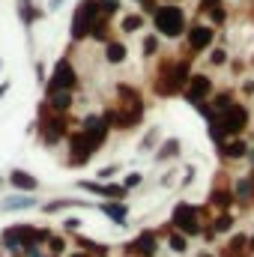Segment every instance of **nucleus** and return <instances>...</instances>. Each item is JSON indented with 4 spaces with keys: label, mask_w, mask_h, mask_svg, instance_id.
Wrapping results in <instances>:
<instances>
[{
    "label": "nucleus",
    "mask_w": 254,
    "mask_h": 257,
    "mask_svg": "<svg viewBox=\"0 0 254 257\" xmlns=\"http://www.w3.org/2000/svg\"><path fill=\"white\" fill-rule=\"evenodd\" d=\"M215 27H209L206 21H191L189 24V30H186V36H183V42H186V54H206L212 45H215Z\"/></svg>",
    "instance_id": "10"
},
{
    "label": "nucleus",
    "mask_w": 254,
    "mask_h": 257,
    "mask_svg": "<svg viewBox=\"0 0 254 257\" xmlns=\"http://www.w3.org/2000/svg\"><path fill=\"white\" fill-rule=\"evenodd\" d=\"M99 21V0H78L69 21V45H81L90 36V27Z\"/></svg>",
    "instance_id": "8"
},
{
    "label": "nucleus",
    "mask_w": 254,
    "mask_h": 257,
    "mask_svg": "<svg viewBox=\"0 0 254 257\" xmlns=\"http://www.w3.org/2000/svg\"><path fill=\"white\" fill-rule=\"evenodd\" d=\"M156 233H159V239H162V245H168L171 251L177 257H186L189 254V248H191V239H186L180 230H174L168 221L162 224V227H156Z\"/></svg>",
    "instance_id": "22"
},
{
    "label": "nucleus",
    "mask_w": 254,
    "mask_h": 257,
    "mask_svg": "<svg viewBox=\"0 0 254 257\" xmlns=\"http://www.w3.org/2000/svg\"><path fill=\"white\" fill-rule=\"evenodd\" d=\"M21 257H45V248H39V245H27V248L21 251Z\"/></svg>",
    "instance_id": "44"
},
{
    "label": "nucleus",
    "mask_w": 254,
    "mask_h": 257,
    "mask_svg": "<svg viewBox=\"0 0 254 257\" xmlns=\"http://www.w3.org/2000/svg\"><path fill=\"white\" fill-rule=\"evenodd\" d=\"M78 132L87 138V144H90L96 153H99V150L108 144V138H111V126H108V123H105V117H102V114H96V111H93V114H87V117L78 123Z\"/></svg>",
    "instance_id": "13"
},
{
    "label": "nucleus",
    "mask_w": 254,
    "mask_h": 257,
    "mask_svg": "<svg viewBox=\"0 0 254 257\" xmlns=\"http://www.w3.org/2000/svg\"><path fill=\"white\" fill-rule=\"evenodd\" d=\"M114 33H117V30H114V24H111L108 18H102V15H99V21L90 27V36H87V39H93V42H99V45H108V42L114 39Z\"/></svg>",
    "instance_id": "30"
},
{
    "label": "nucleus",
    "mask_w": 254,
    "mask_h": 257,
    "mask_svg": "<svg viewBox=\"0 0 254 257\" xmlns=\"http://www.w3.org/2000/svg\"><path fill=\"white\" fill-rule=\"evenodd\" d=\"M78 87H81V75H78V69L72 63V45L63 51V57L54 63L51 69V75L45 78V96H54V93H78Z\"/></svg>",
    "instance_id": "6"
},
{
    "label": "nucleus",
    "mask_w": 254,
    "mask_h": 257,
    "mask_svg": "<svg viewBox=\"0 0 254 257\" xmlns=\"http://www.w3.org/2000/svg\"><path fill=\"white\" fill-rule=\"evenodd\" d=\"M45 257H51V254H45Z\"/></svg>",
    "instance_id": "60"
},
{
    "label": "nucleus",
    "mask_w": 254,
    "mask_h": 257,
    "mask_svg": "<svg viewBox=\"0 0 254 257\" xmlns=\"http://www.w3.org/2000/svg\"><path fill=\"white\" fill-rule=\"evenodd\" d=\"M135 3H141V0H135Z\"/></svg>",
    "instance_id": "59"
},
{
    "label": "nucleus",
    "mask_w": 254,
    "mask_h": 257,
    "mask_svg": "<svg viewBox=\"0 0 254 257\" xmlns=\"http://www.w3.org/2000/svg\"><path fill=\"white\" fill-rule=\"evenodd\" d=\"M251 126V111H248V105L245 102H233L224 114H218L215 120H209L206 123V135H209V141L215 144V150L224 144V141H230V138H242V132Z\"/></svg>",
    "instance_id": "3"
},
{
    "label": "nucleus",
    "mask_w": 254,
    "mask_h": 257,
    "mask_svg": "<svg viewBox=\"0 0 254 257\" xmlns=\"http://www.w3.org/2000/svg\"><path fill=\"white\" fill-rule=\"evenodd\" d=\"M3 186H6V177H3V174H0V189H3Z\"/></svg>",
    "instance_id": "55"
},
{
    "label": "nucleus",
    "mask_w": 254,
    "mask_h": 257,
    "mask_svg": "<svg viewBox=\"0 0 254 257\" xmlns=\"http://www.w3.org/2000/svg\"><path fill=\"white\" fill-rule=\"evenodd\" d=\"M0 69H3V60H0Z\"/></svg>",
    "instance_id": "57"
},
{
    "label": "nucleus",
    "mask_w": 254,
    "mask_h": 257,
    "mask_svg": "<svg viewBox=\"0 0 254 257\" xmlns=\"http://www.w3.org/2000/svg\"><path fill=\"white\" fill-rule=\"evenodd\" d=\"M180 156H183V141L171 135V138H162V144L153 153V162L156 165H165V162H177Z\"/></svg>",
    "instance_id": "27"
},
{
    "label": "nucleus",
    "mask_w": 254,
    "mask_h": 257,
    "mask_svg": "<svg viewBox=\"0 0 254 257\" xmlns=\"http://www.w3.org/2000/svg\"><path fill=\"white\" fill-rule=\"evenodd\" d=\"M63 3H66V0H48V6H45V9H48V12H54V9H60Z\"/></svg>",
    "instance_id": "48"
},
{
    "label": "nucleus",
    "mask_w": 254,
    "mask_h": 257,
    "mask_svg": "<svg viewBox=\"0 0 254 257\" xmlns=\"http://www.w3.org/2000/svg\"><path fill=\"white\" fill-rule=\"evenodd\" d=\"M174 177H177V171L162 174V177H159V186H162V189H171V186H174Z\"/></svg>",
    "instance_id": "43"
},
{
    "label": "nucleus",
    "mask_w": 254,
    "mask_h": 257,
    "mask_svg": "<svg viewBox=\"0 0 254 257\" xmlns=\"http://www.w3.org/2000/svg\"><path fill=\"white\" fill-rule=\"evenodd\" d=\"M42 200L36 197V194H12V197H6L3 203H0V212H24V209H33V206H39Z\"/></svg>",
    "instance_id": "29"
},
{
    "label": "nucleus",
    "mask_w": 254,
    "mask_h": 257,
    "mask_svg": "<svg viewBox=\"0 0 254 257\" xmlns=\"http://www.w3.org/2000/svg\"><path fill=\"white\" fill-rule=\"evenodd\" d=\"M233 102H236V90H230V87H227V90H215V93H212L203 105H197L194 111H197V114L209 123V120H215L218 114H224Z\"/></svg>",
    "instance_id": "15"
},
{
    "label": "nucleus",
    "mask_w": 254,
    "mask_h": 257,
    "mask_svg": "<svg viewBox=\"0 0 254 257\" xmlns=\"http://www.w3.org/2000/svg\"><path fill=\"white\" fill-rule=\"evenodd\" d=\"M194 57L191 54H159V63L153 69V96L156 99H174L183 93V87L189 84Z\"/></svg>",
    "instance_id": "2"
},
{
    "label": "nucleus",
    "mask_w": 254,
    "mask_h": 257,
    "mask_svg": "<svg viewBox=\"0 0 254 257\" xmlns=\"http://www.w3.org/2000/svg\"><path fill=\"white\" fill-rule=\"evenodd\" d=\"M227 66H230V72H233V75L239 78V75L245 72V66H248V63H242V60H230V63H227Z\"/></svg>",
    "instance_id": "45"
},
{
    "label": "nucleus",
    "mask_w": 254,
    "mask_h": 257,
    "mask_svg": "<svg viewBox=\"0 0 254 257\" xmlns=\"http://www.w3.org/2000/svg\"><path fill=\"white\" fill-rule=\"evenodd\" d=\"M99 15L108 18V21H114L117 15H123V0H102L99 3Z\"/></svg>",
    "instance_id": "38"
},
{
    "label": "nucleus",
    "mask_w": 254,
    "mask_h": 257,
    "mask_svg": "<svg viewBox=\"0 0 254 257\" xmlns=\"http://www.w3.org/2000/svg\"><path fill=\"white\" fill-rule=\"evenodd\" d=\"M150 21H153V33L159 39H168V42L183 39L186 30H189V15H186V9L180 3H162Z\"/></svg>",
    "instance_id": "5"
},
{
    "label": "nucleus",
    "mask_w": 254,
    "mask_h": 257,
    "mask_svg": "<svg viewBox=\"0 0 254 257\" xmlns=\"http://www.w3.org/2000/svg\"><path fill=\"white\" fill-rule=\"evenodd\" d=\"M159 3H180V6H183L186 0H159Z\"/></svg>",
    "instance_id": "53"
},
{
    "label": "nucleus",
    "mask_w": 254,
    "mask_h": 257,
    "mask_svg": "<svg viewBox=\"0 0 254 257\" xmlns=\"http://www.w3.org/2000/svg\"><path fill=\"white\" fill-rule=\"evenodd\" d=\"M42 215H60L69 209H96V200H81V197H54V200H42L36 206Z\"/></svg>",
    "instance_id": "16"
},
{
    "label": "nucleus",
    "mask_w": 254,
    "mask_h": 257,
    "mask_svg": "<svg viewBox=\"0 0 254 257\" xmlns=\"http://www.w3.org/2000/svg\"><path fill=\"white\" fill-rule=\"evenodd\" d=\"M248 251H251V257H254V233L248 236Z\"/></svg>",
    "instance_id": "52"
},
{
    "label": "nucleus",
    "mask_w": 254,
    "mask_h": 257,
    "mask_svg": "<svg viewBox=\"0 0 254 257\" xmlns=\"http://www.w3.org/2000/svg\"><path fill=\"white\" fill-rule=\"evenodd\" d=\"M144 27H147V18H144L141 12H123V15H120V30H117V33L132 36V33H141Z\"/></svg>",
    "instance_id": "31"
},
{
    "label": "nucleus",
    "mask_w": 254,
    "mask_h": 257,
    "mask_svg": "<svg viewBox=\"0 0 254 257\" xmlns=\"http://www.w3.org/2000/svg\"><path fill=\"white\" fill-rule=\"evenodd\" d=\"M209 218H212V212L206 206H194L191 200H177L174 209H171L168 224L174 230H180L186 239H194V236H203V227H206Z\"/></svg>",
    "instance_id": "4"
},
{
    "label": "nucleus",
    "mask_w": 254,
    "mask_h": 257,
    "mask_svg": "<svg viewBox=\"0 0 254 257\" xmlns=\"http://www.w3.org/2000/svg\"><path fill=\"white\" fill-rule=\"evenodd\" d=\"M81 218L78 215H66L63 218V236H75V233H81Z\"/></svg>",
    "instance_id": "40"
},
{
    "label": "nucleus",
    "mask_w": 254,
    "mask_h": 257,
    "mask_svg": "<svg viewBox=\"0 0 254 257\" xmlns=\"http://www.w3.org/2000/svg\"><path fill=\"white\" fill-rule=\"evenodd\" d=\"M159 54H162V39L156 33H144V39H141V57L144 60H153Z\"/></svg>",
    "instance_id": "34"
},
{
    "label": "nucleus",
    "mask_w": 254,
    "mask_h": 257,
    "mask_svg": "<svg viewBox=\"0 0 254 257\" xmlns=\"http://www.w3.org/2000/svg\"><path fill=\"white\" fill-rule=\"evenodd\" d=\"M245 162L251 165V171H254V147H251V150H248V159H245Z\"/></svg>",
    "instance_id": "51"
},
{
    "label": "nucleus",
    "mask_w": 254,
    "mask_h": 257,
    "mask_svg": "<svg viewBox=\"0 0 254 257\" xmlns=\"http://www.w3.org/2000/svg\"><path fill=\"white\" fill-rule=\"evenodd\" d=\"M248 66H251V69H254V54H251V60H248Z\"/></svg>",
    "instance_id": "56"
},
{
    "label": "nucleus",
    "mask_w": 254,
    "mask_h": 257,
    "mask_svg": "<svg viewBox=\"0 0 254 257\" xmlns=\"http://www.w3.org/2000/svg\"><path fill=\"white\" fill-rule=\"evenodd\" d=\"M120 183L126 186V192H135V189H141V186H144V174H141V171H129Z\"/></svg>",
    "instance_id": "39"
},
{
    "label": "nucleus",
    "mask_w": 254,
    "mask_h": 257,
    "mask_svg": "<svg viewBox=\"0 0 254 257\" xmlns=\"http://www.w3.org/2000/svg\"><path fill=\"white\" fill-rule=\"evenodd\" d=\"M233 206H239V212L254 209V171L233 180Z\"/></svg>",
    "instance_id": "18"
},
{
    "label": "nucleus",
    "mask_w": 254,
    "mask_h": 257,
    "mask_svg": "<svg viewBox=\"0 0 254 257\" xmlns=\"http://www.w3.org/2000/svg\"><path fill=\"white\" fill-rule=\"evenodd\" d=\"M120 174H123V162H111L96 171V183H114V177H120Z\"/></svg>",
    "instance_id": "37"
},
{
    "label": "nucleus",
    "mask_w": 254,
    "mask_h": 257,
    "mask_svg": "<svg viewBox=\"0 0 254 257\" xmlns=\"http://www.w3.org/2000/svg\"><path fill=\"white\" fill-rule=\"evenodd\" d=\"M212 93H215V81H212V75H209V72H191L189 84L183 87L180 99H183L186 105H191V108H197V105H203Z\"/></svg>",
    "instance_id": "12"
},
{
    "label": "nucleus",
    "mask_w": 254,
    "mask_h": 257,
    "mask_svg": "<svg viewBox=\"0 0 254 257\" xmlns=\"http://www.w3.org/2000/svg\"><path fill=\"white\" fill-rule=\"evenodd\" d=\"M9 90H12V81H3V84H0V99H3Z\"/></svg>",
    "instance_id": "49"
},
{
    "label": "nucleus",
    "mask_w": 254,
    "mask_h": 257,
    "mask_svg": "<svg viewBox=\"0 0 254 257\" xmlns=\"http://www.w3.org/2000/svg\"><path fill=\"white\" fill-rule=\"evenodd\" d=\"M36 81H39V84L45 87V66H42V60L36 63Z\"/></svg>",
    "instance_id": "47"
},
{
    "label": "nucleus",
    "mask_w": 254,
    "mask_h": 257,
    "mask_svg": "<svg viewBox=\"0 0 254 257\" xmlns=\"http://www.w3.org/2000/svg\"><path fill=\"white\" fill-rule=\"evenodd\" d=\"M99 3H102V0H99Z\"/></svg>",
    "instance_id": "61"
},
{
    "label": "nucleus",
    "mask_w": 254,
    "mask_h": 257,
    "mask_svg": "<svg viewBox=\"0 0 254 257\" xmlns=\"http://www.w3.org/2000/svg\"><path fill=\"white\" fill-rule=\"evenodd\" d=\"M72 111H75V93H54V96H42V102H39V114L69 117Z\"/></svg>",
    "instance_id": "19"
},
{
    "label": "nucleus",
    "mask_w": 254,
    "mask_h": 257,
    "mask_svg": "<svg viewBox=\"0 0 254 257\" xmlns=\"http://www.w3.org/2000/svg\"><path fill=\"white\" fill-rule=\"evenodd\" d=\"M66 257H87V254H84V251H78V248H72V251H69Z\"/></svg>",
    "instance_id": "50"
},
{
    "label": "nucleus",
    "mask_w": 254,
    "mask_h": 257,
    "mask_svg": "<svg viewBox=\"0 0 254 257\" xmlns=\"http://www.w3.org/2000/svg\"><path fill=\"white\" fill-rule=\"evenodd\" d=\"M215 257H251V251H248V233H230V239L218 248V254Z\"/></svg>",
    "instance_id": "28"
},
{
    "label": "nucleus",
    "mask_w": 254,
    "mask_h": 257,
    "mask_svg": "<svg viewBox=\"0 0 254 257\" xmlns=\"http://www.w3.org/2000/svg\"><path fill=\"white\" fill-rule=\"evenodd\" d=\"M96 212H102L114 227H126L129 224V200H99Z\"/></svg>",
    "instance_id": "23"
},
{
    "label": "nucleus",
    "mask_w": 254,
    "mask_h": 257,
    "mask_svg": "<svg viewBox=\"0 0 254 257\" xmlns=\"http://www.w3.org/2000/svg\"><path fill=\"white\" fill-rule=\"evenodd\" d=\"M6 183H9L12 189H18V194H36L39 192V180H36L30 171H24V168H12V171L6 174Z\"/></svg>",
    "instance_id": "25"
},
{
    "label": "nucleus",
    "mask_w": 254,
    "mask_h": 257,
    "mask_svg": "<svg viewBox=\"0 0 254 257\" xmlns=\"http://www.w3.org/2000/svg\"><path fill=\"white\" fill-rule=\"evenodd\" d=\"M159 144H162V126H150L144 135H141V141H138V156H144V153H156Z\"/></svg>",
    "instance_id": "33"
},
{
    "label": "nucleus",
    "mask_w": 254,
    "mask_h": 257,
    "mask_svg": "<svg viewBox=\"0 0 254 257\" xmlns=\"http://www.w3.org/2000/svg\"><path fill=\"white\" fill-rule=\"evenodd\" d=\"M239 90H242V96H254V78H245Z\"/></svg>",
    "instance_id": "46"
},
{
    "label": "nucleus",
    "mask_w": 254,
    "mask_h": 257,
    "mask_svg": "<svg viewBox=\"0 0 254 257\" xmlns=\"http://www.w3.org/2000/svg\"><path fill=\"white\" fill-rule=\"evenodd\" d=\"M45 254H51V257H66V254H69V239H66L63 233H54V236L48 239V245H45Z\"/></svg>",
    "instance_id": "36"
},
{
    "label": "nucleus",
    "mask_w": 254,
    "mask_h": 257,
    "mask_svg": "<svg viewBox=\"0 0 254 257\" xmlns=\"http://www.w3.org/2000/svg\"><path fill=\"white\" fill-rule=\"evenodd\" d=\"M30 132L36 135V141L42 147L54 150L72 135V120L69 117H54V114H36V120L30 123Z\"/></svg>",
    "instance_id": "7"
},
{
    "label": "nucleus",
    "mask_w": 254,
    "mask_h": 257,
    "mask_svg": "<svg viewBox=\"0 0 254 257\" xmlns=\"http://www.w3.org/2000/svg\"><path fill=\"white\" fill-rule=\"evenodd\" d=\"M159 6H162V3H159V0H141V3H138V12H141V15H144V18H153V15H156V9H159Z\"/></svg>",
    "instance_id": "41"
},
{
    "label": "nucleus",
    "mask_w": 254,
    "mask_h": 257,
    "mask_svg": "<svg viewBox=\"0 0 254 257\" xmlns=\"http://www.w3.org/2000/svg\"><path fill=\"white\" fill-rule=\"evenodd\" d=\"M93 156H96V150L87 144V138L75 128L69 138H66V159L63 165L66 168H72V171H81V168H87L90 162H93Z\"/></svg>",
    "instance_id": "11"
},
{
    "label": "nucleus",
    "mask_w": 254,
    "mask_h": 257,
    "mask_svg": "<svg viewBox=\"0 0 254 257\" xmlns=\"http://www.w3.org/2000/svg\"><path fill=\"white\" fill-rule=\"evenodd\" d=\"M248 150H251V144H248L245 138H230V141H224V144L218 147V159H221L224 165H230V162H245V159H248Z\"/></svg>",
    "instance_id": "24"
},
{
    "label": "nucleus",
    "mask_w": 254,
    "mask_h": 257,
    "mask_svg": "<svg viewBox=\"0 0 254 257\" xmlns=\"http://www.w3.org/2000/svg\"><path fill=\"white\" fill-rule=\"evenodd\" d=\"M72 245H75L78 251H84L87 257H108L111 254V245H108V242L93 239V236H87V233H75V236H72Z\"/></svg>",
    "instance_id": "26"
},
{
    "label": "nucleus",
    "mask_w": 254,
    "mask_h": 257,
    "mask_svg": "<svg viewBox=\"0 0 254 257\" xmlns=\"http://www.w3.org/2000/svg\"><path fill=\"white\" fill-rule=\"evenodd\" d=\"M203 206H206L212 215H221V212H230V209H233V180H230V174L215 171Z\"/></svg>",
    "instance_id": "9"
},
{
    "label": "nucleus",
    "mask_w": 254,
    "mask_h": 257,
    "mask_svg": "<svg viewBox=\"0 0 254 257\" xmlns=\"http://www.w3.org/2000/svg\"><path fill=\"white\" fill-rule=\"evenodd\" d=\"M197 12H200V15L206 18V24L215 27V30H221V27L227 24V18H230L224 0H197Z\"/></svg>",
    "instance_id": "21"
},
{
    "label": "nucleus",
    "mask_w": 254,
    "mask_h": 257,
    "mask_svg": "<svg viewBox=\"0 0 254 257\" xmlns=\"http://www.w3.org/2000/svg\"><path fill=\"white\" fill-rule=\"evenodd\" d=\"M0 257H6V254H3V251H0Z\"/></svg>",
    "instance_id": "58"
},
{
    "label": "nucleus",
    "mask_w": 254,
    "mask_h": 257,
    "mask_svg": "<svg viewBox=\"0 0 254 257\" xmlns=\"http://www.w3.org/2000/svg\"><path fill=\"white\" fill-rule=\"evenodd\" d=\"M114 102H108L99 114L105 117V123L111 126V132H132L144 123L147 117V102L141 96V90L135 84H114Z\"/></svg>",
    "instance_id": "1"
},
{
    "label": "nucleus",
    "mask_w": 254,
    "mask_h": 257,
    "mask_svg": "<svg viewBox=\"0 0 254 257\" xmlns=\"http://www.w3.org/2000/svg\"><path fill=\"white\" fill-rule=\"evenodd\" d=\"M194 177H197V168H194V165H186V168H183V180H180V189H189L191 183H194Z\"/></svg>",
    "instance_id": "42"
},
{
    "label": "nucleus",
    "mask_w": 254,
    "mask_h": 257,
    "mask_svg": "<svg viewBox=\"0 0 254 257\" xmlns=\"http://www.w3.org/2000/svg\"><path fill=\"white\" fill-rule=\"evenodd\" d=\"M126 57H129V48H126V42H120L117 36L105 45V63L108 66H123L126 63Z\"/></svg>",
    "instance_id": "32"
},
{
    "label": "nucleus",
    "mask_w": 254,
    "mask_h": 257,
    "mask_svg": "<svg viewBox=\"0 0 254 257\" xmlns=\"http://www.w3.org/2000/svg\"><path fill=\"white\" fill-rule=\"evenodd\" d=\"M197 257H215V254H212V251H200Z\"/></svg>",
    "instance_id": "54"
},
{
    "label": "nucleus",
    "mask_w": 254,
    "mask_h": 257,
    "mask_svg": "<svg viewBox=\"0 0 254 257\" xmlns=\"http://www.w3.org/2000/svg\"><path fill=\"white\" fill-rule=\"evenodd\" d=\"M233 227H236V215H233V212L212 215V218L206 221V227H203V242H206V245H212L218 236H224V233H233Z\"/></svg>",
    "instance_id": "20"
},
{
    "label": "nucleus",
    "mask_w": 254,
    "mask_h": 257,
    "mask_svg": "<svg viewBox=\"0 0 254 257\" xmlns=\"http://www.w3.org/2000/svg\"><path fill=\"white\" fill-rule=\"evenodd\" d=\"M15 15H18V21H21L24 30H33L48 15V9L39 0H15Z\"/></svg>",
    "instance_id": "17"
},
{
    "label": "nucleus",
    "mask_w": 254,
    "mask_h": 257,
    "mask_svg": "<svg viewBox=\"0 0 254 257\" xmlns=\"http://www.w3.org/2000/svg\"><path fill=\"white\" fill-rule=\"evenodd\" d=\"M159 251H162V239H159L156 227L141 230L135 239H129L123 245V257H156Z\"/></svg>",
    "instance_id": "14"
},
{
    "label": "nucleus",
    "mask_w": 254,
    "mask_h": 257,
    "mask_svg": "<svg viewBox=\"0 0 254 257\" xmlns=\"http://www.w3.org/2000/svg\"><path fill=\"white\" fill-rule=\"evenodd\" d=\"M227 63H230V54H227L224 45H212V48L206 51V66H209V69H224Z\"/></svg>",
    "instance_id": "35"
}]
</instances>
